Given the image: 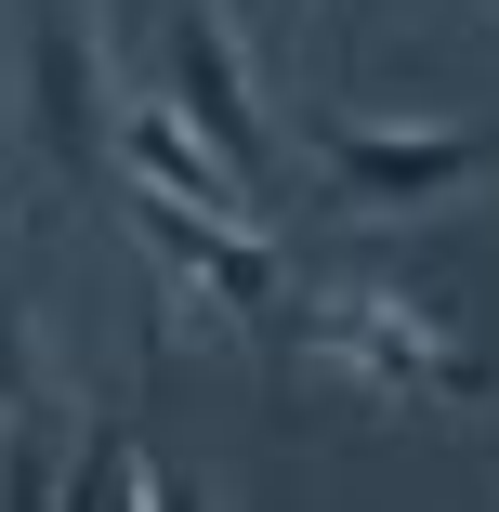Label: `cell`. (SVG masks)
<instances>
[{
  "instance_id": "cell-4",
  "label": "cell",
  "mask_w": 499,
  "mask_h": 512,
  "mask_svg": "<svg viewBox=\"0 0 499 512\" xmlns=\"http://www.w3.org/2000/svg\"><path fill=\"white\" fill-rule=\"evenodd\" d=\"M316 158H329V197H355V211H434V197H460L499 132H408V119H316Z\"/></svg>"
},
{
  "instance_id": "cell-3",
  "label": "cell",
  "mask_w": 499,
  "mask_h": 512,
  "mask_svg": "<svg viewBox=\"0 0 499 512\" xmlns=\"http://www.w3.org/2000/svg\"><path fill=\"white\" fill-rule=\"evenodd\" d=\"M132 224H145V250L211 302L224 329H250L263 355L289 342V289H276V237L263 224H237V211H197V197H158V184H132Z\"/></svg>"
},
{
  "instance_id": "cell-1",
  "label": "cell",
  "mask_w": 499,
  "mask_h": 512,
  "mask_svg": "<svg viewBox=\"0 0 499 512\" xmlns=\"http://www.w3.org/2000/svg\"><path fill=\"white\" fill-rule=\"evenodd\" d=\"M276 355H329L368 394H408V407H486L499 394V355L460 316L408 302V289H316V302H289V342Z\"/></svg>"
},
{
  "instance_id": "cell-8",
  "label": "cell",
  "mask_w": 499,
  "mask_h": 512,
  "mask_svg": "<svg viewBox=\"0 0 499 512\" xmlns=\"http://www.w3.org/2000/svg\"><path fill=\"white\" fill-rule=\"evenodd\" d=\"M14 421H40V355H27V316L0 302V434Z\"/></svg>"
},
{
  "instance_id": "cell-5",
  "label": "cell",
  "mask_w": 499,
  "mask_h": 512,
  "mask_svg": "<svg viewBox=\"0 0 499 512\" xmlns=\"http://www.w3.org/2000/svg\"><path fill=\"white\" fill-rule=\"evenodd\" d=\"M171 106L211 132L250 184H276V119H263V92H250V66H237L224 0H171Z\"/></svg>"
},
{
  "instance_id": "cell-2",
  "label": "cell",
  "mask_w": 499,
  "mask_h": 512,
  "mask_svg": "<svg viewBox=\"0 0 499 512\" xmlns=\"http://www.w3.org/2000/svg\"><path fill=\"white\" fill-rule=\"evenodd\" d=\"M27 145L66 184H92L119 158V92H106V27H92V0H40L27 14Z\"/></svg>"
},
{
  "instance_id": "cell-7",
  "label": "cell",
  "mask_w": 499,
  "mask_h": 512,
  "mask_svg": "<svg viewBox=\"0 0 499 512\" xmlns=\"http://www.w3.org/2000/svg\"><path fill=\"white\" fill-rule=\"evenodd\" d=\"M132 499H184V486L145 460V407H106L92 447L66 460V512H132Z\"/></svg>"
},
{
  "instance_id": "cell-6",
  "label": "cell",
  "mask_w": 499,
  "mask_h": 512,
  "mask_svg": "<svg viewBox=\"0 0 499 512\" xmlns=\"http://www.w3.org/2000/svg\"><path fill=\"white\" fill-rule=\"evenodd\" d=\"M119 171H132V184H158V197H197V211H237V224L263 211V184H250L211 132H197L171 92H158V106H119Z\"/></svg>"
},
{
  "instance_id": "cell-9",
  "label": "cell",
  "mask_w": 499,
  "mask_h": 512,
  "mask_svg": "<svg viewBox=\"0 0 499 512\" xmlns=\"http://www.w3.org/2000/svg\"><path fill=\"white\" fill-rule=\"evenodd\" d=\"M329 14H342V27H355V14H368V0H329Z\"/></svg>"
}]
</instances>
